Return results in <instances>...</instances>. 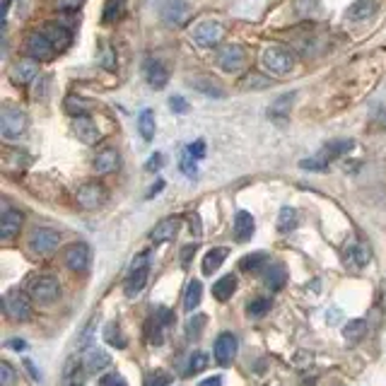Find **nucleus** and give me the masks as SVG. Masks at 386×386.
Wrapping results in <instances>:
<instances>
[{"label": "nucleus", "mask_w": 386, "mask_h": 386, "mask_svg": "<svg viewBox=\"0 0 386 386\" xmlns=\"http://www.w3.org/2000/svg\"><path fill=\"white\" fill-rule=\"evenodd\" d=\"M181 172L186 174V177H196V174H198V169H196V159H193L188 153L181 155Z\"/></svg>", "instance_id": "obj_45"}, {"label": "nucleus", "mask_w": 386, "mask_h": 386, "mask_svg": "<svg viewBox=\"0 0 386 386\" xmlns=\"http://www.w3.org/2000/svg\"><path fill=\"white\" fill-rule=\"evenodd\" d=\"M63 261H66V266L73 270V273H85L92 263V249L85 244V242H75V244H70L66 249Z\"/></svg>", "instance_id": "obj_8"}, {"label": "nucleus", "mask_w": 386, "mask_h": 386, "mask_svg": "<svg viewBox=\"0 0 386 386\" xmlns=\"http://www.w3.org/2000/svg\"><path fill=\"white\" fill-rule=\"evenodd\" d=\"M201 295H203V285H201V280H191L186 287V295H183V309L186 311L196 309V307L201 305Z\"/></svg>", "instance_id": "obj_27"}, {"label": "nucleus", "mask_w": 386, "mask_h": 386, "mask_svg": "<svg viewBox=\"0 0 386 386\" xmlns=\"http://www.w3.org/2000/svg\"><path fill=\"white\" fill-rule=\"evenodd\" d=\"M172 384V374L164 370H155L145 376V386H169Z\"/></svg>", "instance_id": "obj_39"}, {"label": "nucleus", "mask_w": 386, "mask_h": 386, "mask_svg": "<svg viewBox=\"0 0 386 386\" xmlns=\"http://www.w3.org/2000/svg\"><path fill=\"white\" fill-rule=\"evenodd\" d=\"M268 309H270V300H266V297H259V300L246 305V314L249 316H263L268 314Z\"/></svg>", "instance_id": "obj_40"}, {"label": "nucleus", "mask_w": 386, "mask_h": 386, "mask_svg": "<svg viewBox=\"0 0 386 386\" xmlns=\"http://www.w3.org/2000/svg\"><path fill=\"white\" fill-rule=\"evenodd\" d=\"M159 167H162V155H155V157L148 159V169H150V172H155V169H159Z\"/></svg>", "instance_id": "obj_53"}, {"label": "nucleus", "mask_w": 386, "mask_h": 386, "mask_svg": "<svg viewBox=\"0 0 386 386\" xmlns=\"http://www.w3.org/2000/svg\"><path fill=\"white\" fill-rule=\"evenodd\" d=\"M8 348H15V350H25L27 343L20 341V338H12V341H8Z\"/></svg>", "instance_id": "obj_56"}, {"label": "nucleus", "mask_w": 386, "mask_h": 386, "mask_svg": "<svg viewBox=\"0 0 386 386\" xmlns=\"http://www.w3.org/2000/svg\"><path fill=\"white\" fill-rule=\"evenodd\" d=\"M300 167L302 169H309V172H324L326 167H329V162H326L324 157H311V159H302L300 162Z\"/></svg>", "instance_id": "obj_43"}, {"label": "nucleus", "mask_w": 386, "mask_h": 386, "mask_svg": "<svg viewBox=\"0 0 386 386\" xmlns=\"http://www.w3.org/2000/svg\"><path fill=\"white\" fill-rule=\"evenodd\" d=\"M237 335L234 333H220L218 341H215V360L220 362L222 367H227L229 362L234 360V355H237Z\"/></svg>", "instance_id": "obj_15"}, {"label": "nucleus", "mask_w": 386, "mask_h": 386, "mask_svg": "<svg viewBox=\"0 0 386 386\" xmlns=\"http://www.w3.org/2000/svg\"><path fill=\"white\" fill-rule=\"evenodd\" d=\"M36 73H39V66H36L34 58H25V61L15 63V68H12V80L17 85H29L36 77Z\"/></svg>", "instance_id": "obj_22"}, {"label": "nucleus", "mask_w": 386, "mask_h": 386, "mask_svg": "<svg viewBox=\"0 0 386 386\" xmlns=\"http://www.w3.org/2000/svg\"><path fill=\"white\" fill-rule=\"evenodd\" d=\"M285 280H287V270H285V266L283 263H268V268H266V285H268L273 292L283 287Z\"/></svg>", "instance_id": "obj_25"}, {"label": "nucleus", "mask_w": 386, "mask_h": 386, "mask_svg": "<svg viewBox=\"0 0 386 386\" xmlns=\"http://www.w3.org/2000/svg\"><path fill=\"white\" fill-rule=\"evenodd\" d=\"M196 254V244H188V246H183L181 249V263L183 266H188V261H191V256Z\"/></svg>", "instance_id": "obj_52"}, {"label": "nucleus", "mask_w": 386, "mask_h": 386, "mask_svg": "<svg viewBox=\"0 0 386 386\" xmlns=\"http://www.w3.org/2000/svg\"><path fill=\"white\" fill-rule=\"evenodd\" d=\"M370 246L362 244V242H352V244L346 246L343 251V261L350 270H362L367 263H370Z\"/></svg>", "instance_id": "obj_14"}, {"label": "nucleus", "mask_w": 386, "mask_h": 386, "mask_svg": "<svg viewBox=\"0 0 386 386\" xmlns=\"http://www.w3.org/2000/svg\"><path fill=\"white\" fill-rule=\"evenodd\" d=\"M109 365H112V357H109V352L102 350V348H90V350L85 352L87 372H102V370H107Z\"/></svg>", "instance_id": "obj_23"}, {"label": "nucleus", "mask_w": 386, "mask_h": 386, "mask_svg": "<svg viewBox=\"0 0 386 386\" xmlns=\"http://www.w3.org/2000/svg\"><path fill=\"white\" fill-rule=\"evenodd\" d=\"M25 51H27V56L34 58V61H49V58L53 56V51H56V46L51 44V39L46 34L31 31L25 41Z\"/></svg>", "instance_id": "obj_9"}, {"label": "nucleus", "mask_w": 386, "mask_h": 386, "mask_svg": "<svg viewBox=\"0 0 386 386\" xmlns=\"http://www.w3.org/2000/svg\"><path fill=\"white\" fill-rule=\"evenodd\" d=\"M85 0H56V5H58V10H77V8L82 5Z\"/></svg>", "instance_id": "obj_51"}, {"label": "nucleus", "mask_w": 386, "mask_h": 386, "mask_svg": "<svg viewBox=\"0 0 386 386\" xmlns=\"http://www.w3.org/2000/svg\"><path fill=\"white\" fill-rule=\"evenodd\" d=\"M3 309L12 321H27L31 316V297L15 287L3 297Z\"/></svg>", "instance_id": "obj_4"}, {"label": "nucleus", "mask_w": 386, "mask_h": 386, "mask_svg": "<svg viewBox=\"0 0 386 386\" xmlns=\"http://www.w3.org/2000/svg\"><path fill=\"white\" fill-rule=\"evenodd\" d=\"M104 338H107L109 346L126 348V338H123V333H121V329H118V324H109L107 331H104Z\"/></svg>", "instance_id": "obj_38"}, {"label": "nucleus", "mask_w": 386, "mask_h": 386, "mask_svg": "<svg viewBox=\"0 0 386 386\" xmlns=\"http://www.w3.org/2000/svg\"><path fill=\"white\" fill-rule=\"evenodd\" d=\"M138 131H140L142 140H153L155 138V114L153 109H142L138 116Z\"/></svg>", "instance_id": "obj_29"}, {"label": "nucleus", "mask_w": 386, "mask_h": 386, "mask_svg": "<svg viewBox=\"0 0 386 386\" xmlns=\"http://www.w3.org/2000/svg\"><path fill=\"white\" fill-rule=\"evenodd\" d=\"M234 292H237V278H234L232 273L222 275V278L213 285V297H215V300H220V302H227Z\"/></svg>", "instance_id": "obj_24"}, {"label": "nucleus", "mask_w": 386, "mask_h": 386, "mask_svg": "<svg viewBox=\"0 0 386 386\" xmlns=\"http://www.w3.org/2000/svg\"><path fill=\"white\" fill-rule=\"evenodd\" d=\"M27 131V116L25 112H20V109H3V114H0V136L5 138V140H17V138H22Z\"/></svg>", "instance_id": "obj_5"}, {"label": "nucleus", "mask_w": 386, "mask_h": 386, "mask_svg": "<svg viewBox=\"0 0 386 386\" xmlns=\"http://www.w3.org/2000/svg\"><path fill=\"white\" fill-rule=\"evenodd\" d=\"M58 244H61V234L51 227H36L29 234V249L39 256L51 254L53 249H58Z\"/></svg>", "instance_id": "obj_6"}, {"label": "nucleus", "mask_w": 386, "mask_h": 386, "mask_svg": "<svg viewBox=\"0 0 386 386\" xmlns=\"http://www.w3.org/2000/svg\"><path fill=\"white\" fill-rule=\"evenodd\" d=\"M58 295H61V285H58V278H53V275L44 273L29 280V297L34 302L49 305V302L58 300Z\"/></svg>", "instance_id": "obj_3"}, {"label": "nucleus", "mask_w": 386, "mask_h": 386, "mask_svg": "<svg viewBox=\"0 0 386 386\" xmlns=\"http://www.w3.org/2000/svg\"><path fill=\"white\" fill-rule=\"evenodd\" d=\"M208 355L205 352H193L191 357H188V367H186V374H198V372H203L205 367H208Z\"/></svg>", "instance_id": "obj_37"}, {"label": "nucleus", "mask_w": 386, "mask_h": 386, "mask_svg": "<svg viewBox=\"0 0 386 386\" xmlns=\"http://www.w3.org/2000/svg\"><path fill=\"white\" fill-rule=\"evenodd\" d=\"M266 85H268V80L263 75H259V73H251L244 80V87H266Z\"/></svg>", "instance_id": "obj_50"}, {"label": "nucleus", "mask_w": 386, "mask_h": 386, "mask_svg": "<svg viewBox=\"0 0 386 386\" xmlns=\"http://www.w3.org/2000/svg\"><path fill=\"white\" fill-rule=\"evenodd\" d=\"M205 326V316H193L191 321H188V326H186V331H188V335H191V338H198L201 335V329H203Z\"/></svg>", "instance_id": "obj_44"}, {"label": "nucleus", "mask_w": 386, "mask_h": 386, "mask_svg": "<svg viewBox=\"0 0 386 386\" xmlns=\"http://www.w3.org/2000/svg\"><path fill=\"white\" fill-rule=\"evenodd\" d=\"M145 80H148L150 87H155V90H162L164 85L169 82V73L167 68L162 66L159 61H145Z\"/></svg>", "instance_id": "obj_18"}, {"label": "nucleus", "mask_w": 386, "mask_h": 386, "mask_svg": "<svg viewBox=\"0 0 386 386\" xmlns=\"http://www.w3.org/2000/svg\"><path fill=\"white\" fill-rule=\"evenodd\" d=\"M376 10H379V0H355V3L348 8V20H352V22L370 20Z\"/></svg>", "instance_id": "obj_21"}, {"label": "nucleus", "mask_w": 386, "mask_h": 386, "mask_svg": "<svg viewBox=\"0 0 386 386\" xmlns=\"http://www.w3.org/2000/svg\"><path fill=\"white\" fill-rule=\"evenodd\" d=\"M162 186H164V181H157V183H155V188H153V191L148 193V198H153L155 193H159V191H162Z\"/></svg>", "instance_id": "obj_58"}, {"label": "nucleus", "mask_w": 386, "mask_h": 386, "mask_svg": "<svg viewBox=\"0 0 386 386\" xmlns=\"http://www.w3.org/2000/svg\"><path fill=\"white\" fill-rule=\"evenodd\" d=\"M227 254H229V251L222 249V246H218V249H210L208 254L203 256V273H205V275H213L215 270H218L220 266L224 263Z\"/></svg>", "instance_id": "obj_26"}, {"label": "nucleus", "mask_w": 386, "mask_h": 386, "mask_svg": "<svg viewBox=\"0 0 386 386\" xmlns=\"http://www.w3.org/2000/svg\"><path fill=\"white\" fill-rule=\"evenodd\" d=\"M254 237V218L246 210H239L234 215V239L237 242H249Z\"/></svg>", "instance_id": "obj_20"}, {"label": "nucleus", "mask_w": 386, "mask_h": 386, "mask_svg": "<svg viewBox=\"0 0 386 386\" xmlns=\"http://www.w3.org/2000/svg\"><path fill=\"white\" fill-rule=\"evenodd\" d=\"M268 263V256L266 254H251V256H244V259H242V270H246V273H259L261 268H263V266Z\"/></svg>", "instance_id": "obj_34"}, {"label": "nucleus", "mask_w": 386, "mask_h": 386, "mask_svg": "<svg viewBox=\"0 0 386 386\" xmlns=\"http://www.w3.org/2000/svg\"><path fill=\"white\" fill-rule=\"evenodd\" d=\"M104 201H107V188L99 181H87L85 186H80V191H77V205L85 210L99 208V205H104Z\"/></svg>", "instance_id": "obj_11"}, {"label": "nucleus", "mask_w": 386, "mask_h": 386, "mask_svg": "<svg viewBox=\"0 0 386 386\" xmlns=\"http://www.w3.org/2000/svg\"><path fill=\"white\" fill-rule=\"evenodd\" d=\"M22 222H25V215L15 208H5L3 215H0V239L3 242H10L20 234Z\"/></svg>", "instance_id": "obj_13"}, {"label": "nucleus", "mask_w": 386, "mask_h": 386, "mask_svg": "<svg viewBox=\"0 0 386 386\" xmlns=\"http://www.w3.org/2000/svg\"><path fill=\"white\" fill-rule=\"evenodd\" d=\"M292 102H295V94H283L278 96L273 102V107H270L268 116L270 118H285L290 114V107H292Z\"/></svg>", "instance_id": "obj_33"}, {"label": "nucleus", "mask_w": 386, "mask_h": 386, "mask_svg": "<svg viewBox=\"0 0 386 386\" xmlns=\"http://www.w3.org/2000/svg\"><path fill=\"white\" fill-rule=\"evenodd\" d=\"M193 90L203 92L205 96H215V99H222L224 96V90L218 85V82H213L210 77H196V80H191Z\"/></svg>", "instance_id": "obj_28"}, {"label": "nucleus", "mask_w": 386, "mask_h": 386, "mask_svg": "<svg viewBox=\"0 0 386 386\" xmlns=\"http://www.w3.org/2000/svg\"><path fill=\"white\" fill-rule=\"evenodd\" d=\"M10 3L12 0H3V12H5V15H8V10H10Z\"/></svg>", "instance_id": "obj_59"}, {"label": "nucleus", "mask_w": 386, "mask_h": 386, "mask_svg": "<svg viewBox=\"0 0 386 386\" xmlns=\"http://www.w3.org/2000/svg\"><path fill=\"white\" fill-rule=\"evenodd\" d=\"M352 145H355V142H352V140H333V142H329V145H326V148H324L321 157H324L326 162H331V159H335V157H341V155L350 153Z\"/></svg>", "instance_id": "obj_30"}, {"label": "nucleus", "mask_w": 386, "mask_h": 386, "mask_svg": "<svg viewBox=\"0 0 386 386\" xmlns=\"http://www.w3.org/2000/svg\"><path fill=\"white\" fill-rule=\"evenodd\" d=\"M121 164V157L114 148H104L102 153H96L94 157V172L96 174H114Z\"/></svg>", "instance_id": "obj_17"}, {"label": "nucleus", "mask_w": 386, "mask_h": 386, "mask_svg": "<svg viewBox=\"0 0 386 386\" xmlns=\"http://www.w3.org/2000/svg\"><path fill=\"white\" fill-rule=\"evenodd\" d=\"M188 222H191V232L196 234V237H201V220H198V215H191V220H188Z\"/></svg>", "instance_id": "obj_54"}, {"label": "nucleus", "mask_w": 386, "mask_h": 386, "mask_svg": "<svg viewBox=\"0 0 386 386\" xmlns=\"http://www.w3.org/2000/svg\"><path fill=\"white\" fill-rule=\"evenodd\" d=\"M102 66L107 68V70H116V61H114L112 46H104V51H102Z\"/></svg>", "instance_id": "obj_48"}, {"label": "nucleus", "mask_w": 386, "mask_h": 386, "mask_svg": "<svg viewBox=\"0 0 386 386\" xmlns=\"http://www.w3.org/2000/svg\"><path fill=\"white\" fill-rule=\"evenodd\" d=\"M222 36H224V27L215 20L201 22V25H196V29H193V41L198 46H203V49L218 46L220 41H222Z\"/></svg>", "instance_id": "obj_7"}, {"label": "nucleus", "mask_w": 386, "mask_h": 386, "mask_svg": "<svg viewBox=\"0 0 386 386\" xmlns=\"http://www.w3.org/2000/svg\"><path fill=\"white\" fill-rule=\"evenodd\" d=\"M384 126H386V116H384Z\"/></svg>", "instance_id": "obj_60"}, {"label": "nucleus", "mask_w": 386, "mask_h": 386, "mask_svg": "<svg viewBox=\"0 0 386 386\" xmlns=\"http://www.w3.org/2000/svg\"><path fill=\"white\" fill-rule=\"evenodd\" d=\"M25 365H27V370H29V374L34 376L36 381H39V372L34 370V365H31V360H25Z\"/></svg>", "instance_id": "obj_57"}, {"label": "nucleus", "mask_w": 386, "mask_h": 386, "mask_svg": "<svg viewBox=\"0 0 386 386\" xmlns=\"http://www.w3.org/2000/svg\"><path fill=\"white\" fill-rule=\"evenodd\" d=\"M188 15H191V8H188L186 0H162V5H159V17L169 27L186 25Z\"/></svg>", "instance_id": "obj_10"}, {"label": "nucleus", "mask_w": 386, "mask_h": 386, "mask_svg": "<svg viewBox=\"0 0 386 386\" xmlns=\"http://www.w3.org/2000/svg\"><path fill=\"white\" fill-rule=\"evenodd\" d=\"M87 107H90V104L77 99V96H68L66 99V109H68V114H73V116H85Z\"/></svg>", "instance_id": "obj_41"}, {"label": "nucleus", "mask_w": 386, "mask_h": 386, "mask_svg": "<svg viewBox=\"0 0 386 386\" xmlns=\"http://www.w3.org/2000/svg\"><path fill=\"white\" fill-rule=\"evenodd\" d=\"M73 131H75V136L80 138L85 145H94L96 140H99V128H96V123L92 121L90 116H77L75 121H73Z\"/></svg>", "instance_id": "obj_16"}, {"label": "nucleus", "mask_w": 386, "mask_h": 386, "mask_svg": "<svg viewBox=\"0 0 386 386\" xmlns=\"http://www.w3.org/2000/svg\"><path fill=\"white\" fill-rule=\"evenodd\" d=\"M365 333H367V321H362V319H352L343 326V335H346V341H350V343L362 341Z\"/></svg>", "instance_id": "obj_31"}, {"label": "nucleus", "mask_w": 386, "mask_h": 386, "mask_svg": "<svg viewBox=\"0 0 386 386\" xmlns=\"http://www.w3.org/2000/svg\"><path fill=\"white\" fill-rule=\"evenodd\" d=\"M198 386H222V376H210V379L201 381Z\"/></svg>", "instance_id": "obj_55"}, {"label": "nucleus", "mask_w": 386, "mask_h": 386, "mask_svg": "<svg viewBox=\"0 0 386 386\" xmlns=\"http://www.w3.org/2000/svg\"><path fill=\"white\" fill-rule=\"evenodd\" d=\"M15 370L10 362H0V386H12L15 384Z\"/></svg>", "instance_id": "obj_42"}, {"label": "nucleus", "mask_w": 386, "mask_h": 386, "mask_svg": "<svg viewBox=\"0 0 386 386\" xmlns=\"http://www.w3.org/2000/svg\"><path fill=\"white\" fill-rule=\"evenodd\" d=\"M297 227V210L295 208H283L278 215V229L280 232H292Z\"/></svg>", "instance_id": "obj_35"}, {"label": "nucleus", "mask_w": 386, "mask_h": 386, "mask_svg": "<svg viewBox=\"0 0 386 386\" xmlns=\"http://www.w3.org/2000/svg\"><path fill=\"white\" fill-rule=\"evenodd\" d=\"M49 39H51V44L56 46L58 51L61 49H66L68 44H70V31L66 29V27H61V25H53V27H49V29L44 31Z\"/></svg>", "instance_id": "obj_32"}, {"label": "nucleus", "mask_w": 386, "mask_h": 386, "mask_svg": "<svg viewBox=\"0 0 386 386\" xmlns=\"http://www.w3.org/2000/svg\"><path fill=\"white\" fill-rule=\"evenodd\" d=\"M261 63L273 75H287L295 68V56L287 49H283V46H268L263 51V56H261Z\"/></svg>", "instance_id": "obj_2"}, {"label": "nucleus", "mask_w": 386, "mask_h": 386, "mask_svg": "<svg viewBox=\"0 0 386 386\" xmlns=\"http://www.w3.org/2000/svg\"><path fill=\"white\" fill-rule=\"evenodd\" d=\"M123 8H126V0H107V5H104V22H116L118 17L123 15Z\"/></svg>", "instance_id": "obj_36"}, {"label": "nucleus", "mask_w": 386, "mask_h": 386, "mask_svg": "<svg viewBox=\"0 0 386 386\" xmlns=\"http://www.w3.org/2000/svg\"><path fill=\"white\" fill-rule=\"evenodd\" d=\"M148 275H150V251H142V254H138L131 263V273H128L126 285H123L126 295L136 297L138 292L145 287V283H148Z\"/></svg>", "instance_id": "obj_1"}, {"label": "nucleus", "mask_w": 386, "mask_h": 386, "mask_svg": "<svg viewBox=\"0 0 386 386\" xmlns=\"http://www.w3.org/2000/svg\"><path fill=\"white\" fill-rule=\"evenodd\" d=\"M169 107H172V112H177V114H186L188 112L186 99H183V96H179V94L169 99Z\"/></svg>", "instance_id": "obj_49"}, {"label": "nucleus", "mask_w": 386, "mask_h": 386, "mask_svg": "<svg viewBox=\"0 0 386 386\" xmlns=\"http://www.w3.org/2000/svg\"><path fill=\"white\" fill-rule=\"evenodd\" d=\"M244 61H246L244 49H242V46H237V44H227V46H222V49L218 51V66L222 68L224 73L242 70Z\"/></svg>", "instance_id": "obj_12"}, {"label": "nucleus", "mask_w": 386, "mask_h": 386, "mask_svg": "<svg viewBox=\"0 0 386 386\" xmlns=\"http://www.w3.org/2000/svg\"><path fill=\"white\" fill-rule=\"evenodd\" d=\"M186 153L191 155L193 159H203V157H205V142H203V140L191 142V145L186 148Z\"/></svg>", "instance_id": "obj_47"}, {"label": "nucleus", "mask_w": 386, "mask_h": 386, "mask_svg": "<svg viewBox=\"0 0 386 386\" xmlns=\"http://www.w3.org/2000/svg\"><path fill=\"white\" fill-rule=\"evenodd\" d=\"M99 386H128V384H126V379H123L121 374L112 372V374H104L102 379H99Z\"/></svg>", "instance_id": "obj_46"}, {"label": "nucleus", "mask_w": 386, "mask_h": 386, "mask_svg": "<svg viewBox=\"0 0 386 386\" xmlns=\"http://www.w3.org/2000/svg\"><path fill=\"white\" fill-rule=\"evenodd\" d=\"M179 224H181V220L179 218H167L162 220V222L157 224V227L150 232V239H153L155 244H162V242H169V239H174L179 234Z\"/></svg>", "instance_id": "obj_19"}]
</instances>
